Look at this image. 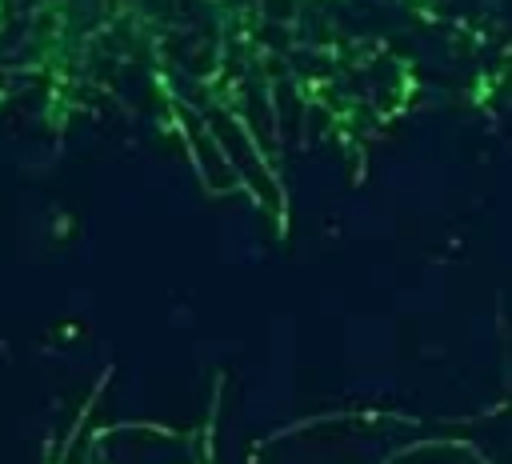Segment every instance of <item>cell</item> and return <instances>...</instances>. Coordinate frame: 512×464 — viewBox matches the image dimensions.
Instances as JSON below:
<instances>
[{"mask_svg":"<svg viewBox=\"0 0 512 464\" xmlns=\"http://www.w3.org/2000/svg\"><path fill=\"white\" fill-rule=\"evenodd\" d=\"M480 104H512V0H404Z\"/></svg>","mask_w":512,"mask_h":464,"instance_id":"obj_1","label":"cell"}]
</instances>
